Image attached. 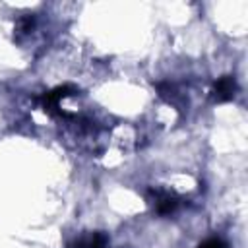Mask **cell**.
Segmentation results:
<instances>
[{"label": "cell", "mask_w": 248, "mask_h": 248, "mask_svg": "<svg viewBox=\"0 0 248 248\" xmlns=\"http://www.w3.org/2000/svg\"><path fill=\"white\" fill-rule=\"evenodd\" d=\"M234 89H236L234 79L231 76H223L215 81V99L217 101H229V99H232Z\"/></svg>", "instance_id": "1"}, {"label": "cell", "mask_w": 248, "mask_h": 248, "mask_svg": "<svg viewBox=\"0 0 248 248\" xmlns=\"http://www.w3.org/2000/svg\"><path fill=\"white\" fill-rule=\"evenodd\" d=\"M200 248H227V246H225V242H221V240H217V238H209V240H205Z\"/></svg>", "instance_id": "5"}, {"label": "cell", "mask_w": 248, "mask_h": 248, "mask_svg": "<svg viewBox=\"0 0 248 248\" xmlns=\"http://www.w3.org/2000/svg\"><path fill=\"white\" fill-rule=\"evenodd\" d=\"M70 248H105V236L103 234H93L85 240H79V242L72 244Z\"/></svg>", "instance_id": "4"}, {"label": "cell", "mask_w": 248, "mask_h": 248, "mask_svg": "<svg viewBox=\"0 0 248 248\" xmlns=\"http://www.w3.org/2000/svg\"><path fill=\"white\" fill-rule=\"evenodd\" d=\"M155 205H157V211L165 215L176 207V200L170 196H165V194H155Z\"/></svg>", "instance_id": "3"}, {"label": "cell", "mask_w": 248, "mask_h": 248, "mask_svg": "<svg viewBox=\"0 0 248 248\" xmlns=\"http://www.w3.org/2000/svg\"><path fill=\"white\" fill-rule=\"evenodd\" d=\"M72 91H74V87H70V85L56 87V89H52L50 93L43 95V103H45V107H46V108H54V107H56V103H58L60 99H64V97L72 95Z\"/></svg>", "instance_id": "2"}]
</instances>
